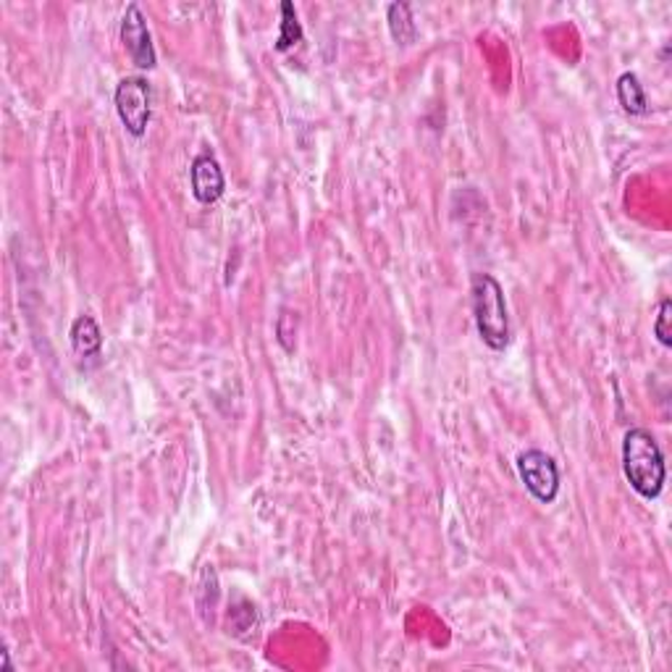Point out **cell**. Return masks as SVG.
Segmentation results:
<instances>
[{"label":"cell","instance_id":"obj_1","mask_svg":"<svg viewBox=\"0 0 672 672\" xmlns=\"http://www.w3.org/2000/svg\"><path fill=\"white\" fill-rule=\"evenodd\" d=\"M623 471L633 492L644 499H657L664 488L668 468L651 431L630 428L623 439Z\"/></svg>","mask_w":672,"mask_h":672},{"label":"cell","instance_id":"obj_2","mask_svg":"<svg viewBox=\"0 0 672 672\" xmlns=\"http://www.w3.org/2000/svg\"><path fill=\"white\" fill-rule=\"evenodd\" d=\"M471 308L479 337L488 350L502 352L510 344V316H507L505 290L492 273H475L471 282Z\"/></svg>","mask_w":672,"mask_h":672},{"label":"cell","instance_id":"obj_3","mask_svg":"<svg viewBox=\"0 0 672 672\" xmlns=\"http://www.w3.org/2000/svg\"><path fill=\"white\" fill-rule=\"evenodd\" d=\"M114 103L116 114H119V119L123 127H127L129 134L142 137L148 132L150 114H153V108H150L153 95H150L148 80H142V76H123V80L116 84Z\"/></svg>","mask_w":672,"mask_h":672},{"label":"cell","instance_id":"obj_4","mask_svg":"<svg viewBox=\"0 0 672 672\" xmlns=\"http://www.w3.org/2000/svg\"><path fill=\"white\" fill-rule=\"evenodd\" d=\"M518 475L523 481L533 499L541 505H552L559 494V468L554 458H550L541 449H526L518 455Z\"/></svg>","mask_w":672,"mask_h":672},{"label":"cell","instance_id":"obj_5","mask_svg":"<svg viewBox=\"0 0 672 672\" xmlns=\"http://www.w3.org/2000/svg\"><path fill=\"white\" fill-rule=\"evenodd\" d=\"M121 43L127 56L132 58V63L137 69H155V48H153V37H150L148 30V19L142 14V9L137 3H129L127 11H123L121 19Z\"/></svg>","mask_w":672,"mask_h":672},{"label":"cell","instance_id":"obj_6","mask_svg":"<svg viewBox=\"0 0 672 672\" xmlns=\"http://www.w3.org/2000/svg\"><path fill=\"white\" fill-rule=\"evenodd\" d=\"M189 185H192V194L200 205H213V202L224 198V168H221L213 153H200L192 161V166H189Z\"/></svg>","mask_w":672,"mask_h":672},{"label":"cell","instance_id":"obj_7","mask_svg":"<svg viewBox=\"0 0 672 672\" xmlns=\"http://www.w3.org/2000/svg\"><path fill=\"white\" fill-rule=\"evenodd\" d=\"M71 347L80 357H101L103 331L93 316H80L69 331Z\"/></svg>","mask_w":672,"mask_h":672},{"label":"cell","instance_id":"obj_8","mask_svg":"<svg viewBox=\"0 0 672 672\" xmlns=\"http://www.w3.org/2000/svg\"><path fill=\"white\" fill-rule=\"evenodd\" d=\"M387 24L391 32V40H394L397 45L408 48V45L415 43L417 27H415L413 9H410V3H389Z\"/></svg>","mask_w":672,"mask_h":672},{"label":"cell","instance_id":"obj_9","mask_svg":"<svg viewBox=\"0 0 672 672\" xmlns=\"http://www.w3.org/2000/svg\"><path fill=\"white\" fill-rule=\"evenodd\" d=\"M617 101L623 106L625 114L630 116H644L649 114V101H646L644 84L633 71H625L617 80Z\"/></svg>","mask_w":672,"mask_h":672},{"label":"cell","instance_id":"obj_10","mask_svg":"<svg viewBox=\"0 0 672 672\" xmlns=\"http://www.w3.org/2000/svg\"><path fill=\"white\" fill-rule=\"evenodd\" d=\"M279 11H282V27H279L276 50L279 54H286V50L295 48L297 43H303V24H299L295 5H292L290 0H284V3L279 5Z\"/></svg>","mask_w":672,"mask_h":672},{"label":"cell","instance_id":"obj_11","mask_svg":"<svg viewBox=\"0 0 672 672\" xmlns=\"http://www.w3.org/2000/svg\"><path fill=\"white\" fill-rule=\"evenodd\" d=\"M670 318H672V303H670V299H662V303H659L657 321H655V337L659 339V344H662V347H670V344H672Z\"/></svg>","mask_w":672,"mask_h":672}]
</instances>
